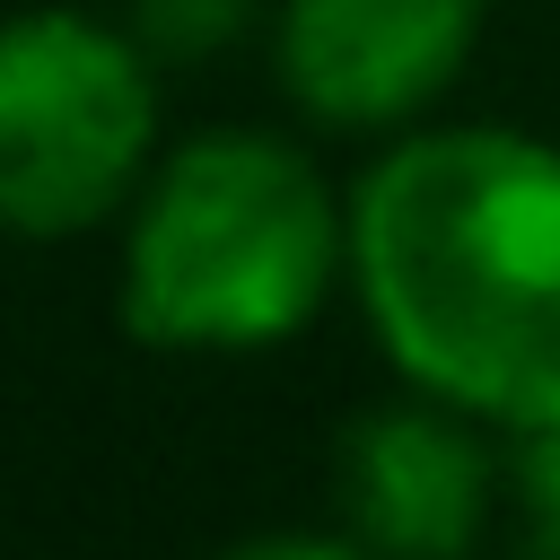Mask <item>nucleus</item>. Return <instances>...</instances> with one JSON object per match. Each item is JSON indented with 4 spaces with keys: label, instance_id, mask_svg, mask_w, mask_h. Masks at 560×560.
I'll return each mask as SVG.
<instances>
[{
    "label": "nucleus",
    "instance_id": "obj_1",
    "mask_svg": "<svg viewBox=\"0 0 560 560\" xmlns=\"http://www.w3.org/2000/svg\"><path fill=\"white\" fill-rule=\"evenodd\" d=\"M350 298L411 394L560 429V140L402 131L350 192Z\"/></svg>",
    "mask_w": 560,
    "mask_h": 560
},
{
    "label": "nucleus",
    "instance_id": "obj_8",
    "mask_svg": "<svg viewBox=\"0 0 560 560\" xmlns=\"http://www.w3.org/2000/svg\"><path fill=\"white\" fill-rule=\"evenodd\" d=\"M219 560H385L376 542H350V534H254Z\"/></svg>",
    "mask_w": 560,
    "mask_h": 560
},
{
    "label": "nucleus",
    "instance_id": "obj_2",
    "mask_svg": "<svg viewBox=\"0 0 560 560\" xmlns=\"http://www.w3.org/2000/svg\"><path fill=\"white\" fill-rule=\"evenodd\" d=\"M350 280V201L271 131H201L122 219V324L149 350L298 341Z\"/></svg>",
    "mask_w": 560,
    "mask_h": 560
},
{
    "label": "nucleus",
    "instance_id": "obj_6",
    "mask_svg": "<svg viewBox=\"0 0 560 560\" xmlns=\"http://www.w3.org/2000/svg\"><path fill=\"white\" fill-rule=\"evenodd\" d=\"M245 18H254V0H131V35H140L158 61L219 52Z\"/></svg>",
    "mask_w": 560,
    "mask_h": 560
},
{
    "label": "nucleus",
    "instance_id": "obj_5",
    "mask_svg": "<svg viewBox=\"0 0 560 560\" xmlns=\"http://www.w3.org/2000/svg\"><path fill=\"white\" fill-rule=\"evenodd\" d=\"M341 508L385 560H464L490 516V446L455 402H394L341 438Z\"/></svg>",
    "mask_w": 560,
    "mask_h": 560
},
{
    "label": "nucleus",
    "instance_id": "obj_3",
    "mask_svg": "<svg viewBox=\"0 0 560 560\" xmlns=\"http://www.w3.org/2000/svg\"><path fill=\"white\" fill-rule=\"evenodd\" d=\"M131 26L88 9L0 18V236H88L158 166V79Z\"/></svg>",
    "mask_w": 560,
    "mask_h": 560
},
{
    "label": "nucleus",
    "instance_id": "obj_7",
    "mask_svg": "<svg viewBox=\"0 0 560 560\" xmlns=\"http://www.w3.org/2000/svg\"><path fill=\"white\" fill-rule=\"evenodd\" d=\"M516 525L525 560H560V429L516 438Z\"/></svg>",
    "mask_w": 560,
    "mask_h": 560
},
{
    "label": "nucleus",
    "instance_id": "obj_4",
    "mask_svg": "<svg viewBox=\"0 0 560 560\" xmlns=\"http://www.w3.org/2000/svg\"><path fill=\"white\" fill-rule=\"evenodd\" d=\"M490 0H280L271 61L298 114L332 131L420 122L472 61Z\"/></svg>",
    "mask_w": 560,
    "mask_h": 560
}]
</instances>
